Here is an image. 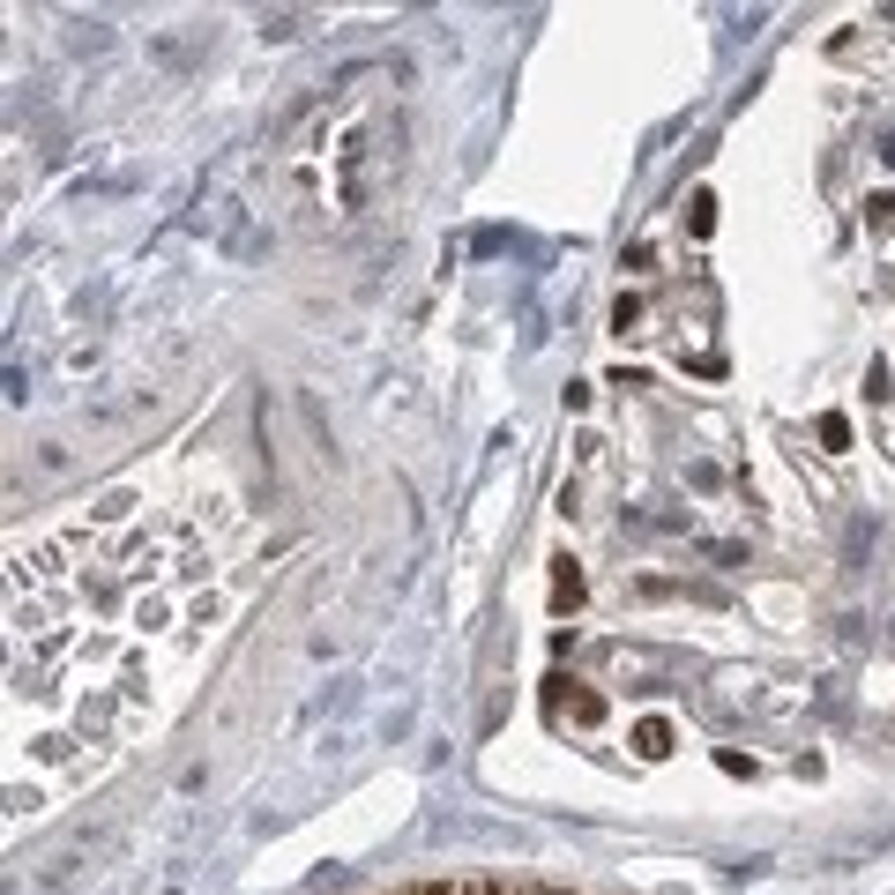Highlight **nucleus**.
Listing matches in <instances>:
<instances>
[{
  "label": "nucleus",
  "instance_id": "obj_1",
  "mask_svg": "<svg viewBox=\"0 0 895 895\" xmlns=\"http://www.w3.org/2000/svg\"><path fill=\"white\" fill-rule=\"evenodd\" d=\"M389 895H568V888H530V881H425V888H389Z\"/></svg>",
  "mask_w": 895,
  "mask_h": 895
}]
</instances>
